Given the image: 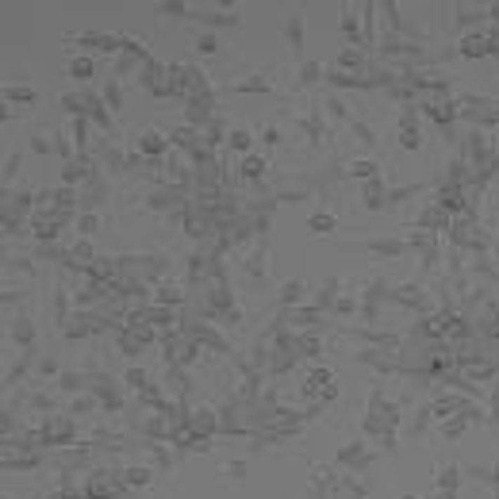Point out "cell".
<instances>
[{
    "label": "cell",
    "mask_w": 499,
    "mask_h": 499,
    "mask_svg": "<svg viewBox=\"0 0 499 499\" xmlns=\"http://www.w3.org/2000/svg\"><path fill=\"white\" fill-rule=\"evenodd\" d=\"M338 465H346L350 472H361V469H369V465H376V453L369 449L365 438H354L350 446L338 449Z\"/></svg>",
    "instance_id": "6da1fadb"
},
{
    "label": "cell",
    "mask_w": 499,
    "mask_h": 499,
    "mask_svg": "<svg viewBox=\"0 0 499 499\" xmlns=\"http://www.w3.org/2000/svg\"><path fill=\"white\" fill-rule=\"evenodd\" d=\"M166 150H169V138H166V131H154V127H146L142 135L135 138V154H142L146 161H161V158H166Z\"/></svg>",
    "instance_id": "7a4b0ae2"
},
{
    "label": "cell",
    "mask_w": 499,
    "mask_h": 499,
    "mask_svg": "<svg viewBox=\"0 0 499 499\" xmlns=\"http://www.w3.org/2000/svg\"><path fill=\"white\" fill-rule=\"evenodd\" d=\"M457 54H465V58H488V54H495V39L484 35V31H469V35L457 39Z\"/></svg>",
    "instance_id": "3957f363"
},
{
    "label": "cell",
    "mask_w": 499,
    "mask_h": 499,
    "mask_svg": "<svg viewBox=\"0 0 499 499\" xmlns=\"http://www.w3.org/2000/svg\"><path fill=\"white\" fill-rule=\"evenodd\" d=\"M104 200H108V181H104V177L96 173L93 181L81 188V211H96Z\"/></svg>",
    "instance_id": "277c9868"
},
{
    "label": "cell",
    "mask_w": 499,
    "mask_h": 499,
    "mask_svg": "<svg viewBox=\"0 0 499 499\" xmlns=\"http://www.w3.org/2000/svg\"><path fill=\"white\" fill-rule=\"evenodd\" d=\"M284 39H288L292 58H304V12L288 15V27H284Z\"/></svg>",
    "instance_id": "5b68a950"
},
{
    "label": "cell",
    "mask_w": 499,
    "mask_h": 499,
    "mask_svg": "<svg viewBox=\"0 0 499 499\" xmlns=\"http://www.w3.org/2000/svg\"><path fill=\"white\" fill-rule=\"evenodd\" d=\"M365 250L376 253V258H399V253L411 250V242H407V239H369V242H365Z\"/></svg>",
    "instance_id": "8992f818"
},
{
    "label": "cell",
    "mask_w": 499,
    "mask_h": 499,
    "mask_svg": "<svg viewBox=\"0 0 499 499\" xmlns=\"http://www.w3.org/2000/svg\"><path fill=\"white\" fill-rule=\"evenodd\" d=\"M242 269H246V277L250 281H258V284H265L269 281V253H265V246H258L253 253H246V261H242Z\"/></svg>",
    "instance_id": "52a82bcc"
},
{
    "label": "cell",
    "mask_w": 499,
    "mask_h": 499,
    "mask_svg": "<svg viewBox=\"0 0 499 499\" xmlns=\"http://www.w3.org/2000/svg\"><path fill=\"white\" fill-rule=\"evenodd\" d=\"M8 334H12V342H15V346H23V350L35 346V323H31L27 315H12V326H8Z\"/></svg>",
    "instance_id": "ba28073f"
},
{
    "label": "cell",
    "mask_w": 499,
    "mask_h": 499,
    "mask_svg": "<svg viewBox=\"0 0 499 499\" xmlns=\"http://www.w3.org/2000/svg\"><path fill=\"white\" fill-rule=\"evenodd\" d=\"M304 296H307V284H304V281H284V284H281V292H277V300H281L284 312H296L300 300H304Z\"/></svg>",
    "instance_id": "9c48e42d"
},
{
    "label": "cell",
    "mask_w": 499,
    "mask_h": 499,
    "mask_svg": "<svg viewBox=\"0 0 499 499\" xmlns=\"http://www.w3.org/2000/svg\"><path fill=\"white\" fill-rule=\"evenodd\" d=\"M227 93H234V96H246V93H273V85H269V77L265 73H250V77H242V81H234Z\"/></svg>",
    "instance_id": "30bf717a"
},
{
    "label": "cell",
    "mask_w": 499,
    "mask_h": 499,
    "mask_svg": "<svg viewBox=\"0 0 499 499\" xmlns=\"http://www.w3.org/2000/svg\"><path fill=\"white\" fill-rule=\"evenodd\" d=\"M196 23H208V27H234L239 23V12H208V8H192Z\"/></svg>",
    "instance_id": "8fae6325"
},
{
    "label": "cell",
    "mask_w": 499,
    "mask_h": 499,
    "mask_svg": "<svg viewBox=\"0 0 499 499\" xmlns=\"http://www.w3.org/2000/svg\"><path fill=\"white\" fill-rule=\"evenodd\" d=\"M239 173L246 177V181H261V177L269 173V158H265V154H246L242 166H239Z\"/></svg>",
    "instance_id": "7c38bea8"
},
{
    "label": "cell",
    "mask_w": 499,
    "mask_h": 499,
    "mask_svg": "<svg viewBox=\"0 0 499 499\" xmlns=\"http://www.w3.org/2000/svg\"><path fill=\"white\" fill-rule=\"evenodd\" d=\"M346 177H354V181H373V177H380V166H376L373 158H354L346 166Z\"/></svg>",
    "instance_id": "4fadbf2b"
},
{
    "label": "cell",
    "mask_w": 499,
    "mask_h": 499,
    "mask_svg": "<svg viewBox=\"0 0 499 499\" xmlns=\"http://www.w3.org/2000/svg\"><path fill=\"white\" fill-rule=\"evenodd\" d=\"M434 484H438V492H457L461 488V469L457 465H441L434 472Z\"/></svg>",
    "instance_id": "5bb4252c"
},
{
    "label": "cell",
    "mask_w": 499,
    "mask_h": 499,
    "mask_svg": "<svg viewBox=\"0 0 499 499\" xmlns=\"http://www.w3.org/2000/svg\"><path fill=\"white\" fill-rule=\"evenodd\" d=\"M154 296H158V304H161V307H173V312H177V307H181V300H185V292L177 288L173 281H161L158 288H154Z\"/></svg>",
    "instance_id": "9a60e30c"
},
{
    "label": "cell",
    "mask_w": 499,
    "mask_h": 499,
    "mask_svg": "<svg viewBox=\"0 0 499 499\" xmlns=\"http://www.w3.org/2000/svg\"><path fill=\"white\" fill-rule=\"evenodd\" d=\"M307 231L312 234H334L338 231V219H334L331 211H312V215H307Z\"/></svg>",
    "instance_id": "2e32d148"
},
{
    "label": "cell",
    "mask_w": 499,
    "mask_h": 499,
    "mask_svg": "<svg viewBox=\"0 0 499 499\" xmlns=\"http://www.w3.org/2000/svg\"><path fill=\"white\" fill-rule=\"evenodd\" d=\"M469 427H472V419L465 411L453 415V419H446V423H438V430H441V438H446V441H457V434H465Z\"/></svg>",
    "instance_id": "e0dca14e"
},
{
    "label": "cell",
    "mask_w": 499,
    "mask_h": 499,
    "mask_svg": "<svg viewBox=\"0 0 499 499\" xmlns=\"http://www.w3.org/2000/svg\"><path fill=\"white\" fill-rule=\"evenodd\" d=\"M296 81H300V88H312V85H319V81H326V69L319 62H300Z\"/></svg>",
    "instance_id": "ac0fdd59"
},
{
    "label": "cell",
    "mask_w": 499,
    "mask_h": 499,
    "mask_svg": "<svg viewBox=\"0 0 499 499\" xmlns=\"http://www.w3.org/2000/svg\"><path fill=\"white\" fill-rule=\"evenodd\" d=\"M150 384H154V380H150V373L138 369V365H131V369L124 373V388H127V392H138V396H142V392L150 388Z\"/></svg>",
    "instance_id": "d6986e66"
},
{
    "label": "cell",
    "mask_w": 499,
    "mask_h": 499,
    "mask_svg": "<svg viewBox=\"0 0 499 499\" xmlns=\"http://www.w3.org/2000/svg\"><path fill=\"white\" fill-rule=\"evenodd\" d=\"M4 100L8 104H35L39 100V88L35 85H8L4 88Z\"/></svg>",
    "instance_id": "ffe728a7"
},
{
    "label": "cell",
    "mask_w": 499,
    "mask_h": 499,
    "mask_svg": "<svg viewBox=\"0 0 499 499\" xmlns=\"http://www.w3.org/2000/svg\"><path fill=\"white\" fill-rule=\"evenodd\" d=\"M85 388H88L85 373H62L58 376V392H65V396H81Z\"/></svg>",
    "instance_id": "44dd1931"
},
{
    "label": "cell",
    "mask_w": 499,
    "mask_h": 499,
    "mask_svg": "<svg viewBox=\"0 0 499 499\" xmlns=\"http://www.w3.org/2000/svg\"><path fill=\"white\" fill-rule=\"evenodd\" d=\"M150 469L154 465H131V469H124V484L127 488H146L150 484Z\"/></svg>",
    "instance_id": "7402d4cb"
},
{
    "label": "cell",
    "mask_w": 499,
    "mask_h": 499,
    "mask_svg": "<svg viewBox=\"0 0 499 499\" xmlns=\"http://www.w3.org/2000/svg\"><path fill=\"white\" fill-rule=\"evenodd\" d=\"M93 69H96L93 58H88V54H77V58H69V69H65V73H69L73 81H88V77H93Z\"/></svg>",
    "instance_id": "603a6c76"
},
{
    "label": "cell",
    "mask_w": 499,
    "mask_h": 499,
    "mask_svg": "<svg viewBox=\"0 0 499 499\" xmlns=\"http://www.w3.org/2000/svg\"><path fill=\"white\" fill-rule=\"evenodd\" d=\"M323 108H326V116H331V119H338V124L350 127V108H346V100H342V96H326Z\"/></svg>",
    "instance_id": "cb8c5ba5"
},
{
    "label": "cell",
    "mask_w": 499,
    "mask_h": 499,
    "mask_svg": "<svg viewBox=\"0 0 499 499\" xmlns=\"http://www.w3.org/2000/svg\"><path fill=\"white\" fill-rule=\"evenodd\" d=\"M227 146H231V150L234 154H242V158H246V154H250V146H253V135H250V131H231V135H227Z\"/></svg>",
    "instance_id": "d4e9b609"
},
{
    "label": "cell",
    "mask_w": 499,
    "mask_h": 499,
    "mask_svg": "<svg viewBox=\"0 0 499 499\" xmlns=\"http://www.w3.org/2000/svg\"><path fill=\"white\" fill-rule=\"evenodd\" d=\"M96 231H100V215H96V211H81L77 215V234L81 239H93Z\"/></svg>",
    "instance_id": "484cf974"
},
{
    "label": "cell",
    "mask_w": 499,
    "mask_h": 499,
    "mask_svg": "<svg viewBox=\"0 0 499 499\" xmlns=\"http://www.w3.org/2000/svg\"><path fill=\"white\" fill-rule=\"evenodd\" d=\"M104 104H108V112H116L119 104H124V88H119V77H108V81H104Z\"/></svg>",
    "instance_id": "4316f807"
},
{
    "label": "cell",
    "mask_w": 499,
    "mask_h": 499,
    "mask_svg": "<svg viewBox=\"0 0 499 499\" xmlns=\"http://www.w3.org/2000/svg\"><path fill=\"white\" fill-rule=\"evenodd\" d=\"M158 15H169V20H192V8L181 4V0H169V4H158Z\"/></svg>",
    "instance_id": "83f0119b"
},
{
    "label": "cell",
    "mask_w": 499,
    "mask_h": 499,
    "mask_svg": "<svg viewBox=\"0 0 499 499\" xmlns=\"http://www.w3.org/2000/svg\"><path fill=\"white\" fill-rule=\"evenodd\" d=\"M20 166H23V154H20V150H12V154L4 158V185H12L15 177H20Z\"/></svg>",
    "instance_id": "f1b7e54d"
},
{
    "label": "cell",
    "mask_w": 499,
    "mask_h": 499,
    "mask_svg": "<svg viewBox=\"0 0 499 499\" xmlns=\"http://www.w3.org/2000/svg\"><path fill=\"white\" fill-rule=\"evenodd\" d=\"M350 131H354V138H357L361 146H373V142H376L373 127H369V124H361V119H350Z\"/></svg>",
    "instance_id": "f546056e"
},
{
    "label": "cell",
    "mask_w": 499,
    "mask_h": 499,
    "mask_svg": "<svg viewBox=\"0 0 499 499\" xmlns=\"http://www.w3.org/2000/svg\"><path fill=\"white\" fill-rule=\"evenodd\" d=\"M27 146H31L35 154H54V138H51V135H39V131H31Z\"/></svg>",
    "instance_id": "4dcf8cb0"
},
{
    "label": "cell",
    "mask_w": 499,
    "mask_h": 499,
    "mask_svg": "<svg viewBox=\"0 0 499 499\" xmlns=\"http://www.w3.org/2000/svg\"><path fill=\"white\" fill-rule=\"evenodd\" d=\"M246 469H250V465L242 461V457H239V461H227L223 465V480H246Z\"/></svg>",
    "instance_id": "1f68e13d"
},
{
    "label": "cell",
    "mask_w": 499,
    "mask_h": 499,
    "mask_svg": "<svg viewBox=\"0 0 499 499\" xmlns=\"http://www.w3.org/2000/svg\"><path fill=\"white\" fill-rule=\"evenodd\" d=\"M35 373H39V376H62V369H58V361H54V357H39V361H35Z\"/></svg>",
    "instance_id": "d6a6232c"
},
{
    "label": "cell",
    "mask_w": 499,
    "mask_h": 499,
    "mask_svg": "<svg viewBox=\"0 0 499 499\" xmlns=\"http://www.w3.org/2000/svg\"><path fill=\"white\" fill-rule=\"evenodd\" d=\"M196 51H200V54H215V51H219L215 35H211V31H204V35L196 39Z\"/></svg>",
    "instance_id": "836d02e7"
},
{
    "label": "cell",
    "mask_w": 499,
    "mask_h": 499,
    "mask_svg": "<svg viewBox=\"0 0 499 499\" xmlns=\"http://www.w3.org/2000/svg\"><path fill=\"white\" fill-rule=\"evenodd\" d=\"M261 142L277 146V142H281V127H265V131H261Z\"/></svg>",
    "instance_id": "e575fe53"
},
{
    "label": "cell",
    "mask_w": 499,
    "mask_h": 499,
    "mask_svg": "<svg viewBox=\"0 0 499 499\" xmlns=\"http://www.w3.org/2000/svg\"><path fill=\"white\" fill-rule=\"evenodd\" d=\"M488 20H495V23H499V4H492V8H488Z\"/></svg>",
    "instance_id": "d590c367"
},
{
    "label": "cell",
    "mask_w": 499,
    "mask_h": 499,
    "mask_svg": "<svg viewBox=\"0 0 499 499\" xmlns=\"http://www.w3.org/2000/svg\"><path fill=\"white\" fill-rule=\"evenodd\" d=\"M492 484L499 488V465H492Z\"/></svg>",
    "instance_id": "8d00e7d4"
},
{
    "label": "cell",
    "mask_w": 499,
    "mask_h": 499,
    "mask_svg": "<svg viewBox=\"0 0 499 499\" xmlns=\"http://www.w3.org/2000/svg\"><path fill=\"white\" fill-rule=\"evenodd\" d=\"M434 499H457V492H438Z\"/></svg>",
    "instance_id": "74e56055"
},
{
    "label": "cell",
    "mask_w": 499,
    "mask_h": 499,
    "mask_svg": "<svg viewBox=\"0 0 499 499\" xmlns=\"http://www.w3.org/2000/svg\"><path fill=\"white\" fill-rule=\"evenodd\" d=\"M399 499H419V495H399Z\"/></svg>",
    "instance_id": "f35d334b"
}]
</instances>
